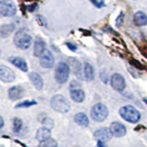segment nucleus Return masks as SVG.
I'll list each match as a JSON object with an SVG mask.
<instances>
[{"label": "nucleus", "instance_id": "obj_13", "mask_svg": "<svg viewBox=\"0 0 147 147\" xmlns=\"http://www.w3.org/2000/svg\"><path fill=\"white\" fill-rule=\"evenodd\" d=\"M29 77H30V80L31 81V83L33 84L34 87L37 90L42 89V87H43V81H42V78H41V76L39 75V74L31 72L30 74Z\"/></svg>", "mask_w": 147, "mask_h": 147}, {"label": "nucleus", "instance_id": "obj_30", "mask_svg": "<svg viewBox=\"0 0 147 147\" xmlns=\"http://www.w3.org/2000/svg\"><path fill=\"white\" fill-rule=\"evenodd\" d=\"M0 121H1V125H0V129H2L4 127V119H3V117H0Z\"/></svg>", "mask_w": 147, "mask_h": 147}, {"label": "nucleus", "instance_id": "obj_8", "mask_svg": "<svg viewBox=\"0 0 147 147\" xmlns=\"http://www.w3.org/2000/svg\"><path fill=\"white\" fill-rule=\"evenodd\" d=\"M110 84H111V86L113 88L118 92H122L126 86L123 76L119 75V74H114L111 76Z\"/></svg>", "mask_w": 147, "mask_h": 147}, {"label": "nucleus", "instance_id": "obj_16", "mask_svg": "<svg viewBox=\"0 0 147 147\" xmlns=\"http://www.w3.org/2000/svg\"><path fill=\"white\" fill-rule=\"evenodd\" d=\"M36 139L39 140L40 142L47 140L49 138H51V130L48 127H41L36 132Z\"/></svg>", "mask_w": 147, "mask_h": 147}, {"label": "nucleus", "instance_id": "obj_9", "mask_svg": "<svg viewBox=\"0 0 147 147\" xmlns=\"http://www.w3.org/2000/svg\"><path fill=\"white\" fill-rule=\"evenodd\" d=\"M16 76L10 68L5 65L0 66V79L5 83H10L15 80Z\"/></svg>", "mask_w": 147, "mask_h": 147}, {"label": "nucleus", "instance_id": "obj_4", "mask_svg": "<svg viewBox=\"0 0 147 147\" xmlns=\"http://www.w3.org/2000/svg\"><path fill=\"white\" fill-rule=\"evenodd\" d=\"M91 118L96 122H102L107 119L109 115V109L106 105L102 103H98L93 106L91 109Z\"/></svg>", "mask_w": 147, "mask_h": 147}, {"label": "nucleus", "instance_id": "obj_10", "mask_svg": "<svg viewBox=\"0 0 147 147\" xmlns=\"http://www.w3.org/2000/svg\"><path fill=\"white\" fill-rule=\"evenodd\" d=\"M40 66L43 68H52L54 65V58L50 51L46 50L40 59Z\"/></svg>", "mask_w": 147, "mask_h": 147}, {"label": "nucleus", "instance_id": "obj_21", "mask_svg": "<svg viewBox=\"0 0 147 147\" xmlns=\"http://www.w3.org/2000/svg\"><path fill=\"white\" fill-rule=\"evenodd\" d=\"M14 29H15V25L14 24H7V25H3L0 29V33H1L2 38H6V37L10 35Z\"/></svg>", "mask_w": 147, "mask_h": 147}, {"label": "nucleus", "instance_id": "obj_22", "mask_svg": "<svg viewBox=\"0 0 147 147\" xmlns=\"http://www.w3.org/2000/svg\"><path fill=\"white\" fill-rule=\"evenodd\" d=\"M23 126V122L20 118H14L13 119V131L15 133H20Z\"/></svg>", "mask_w": 147, "mask_h": 147}, {"label": "nucleus", "instance_id": "obj_12", "mask_svg": "<svg viewBox=\"0 0 147 147\" xmlns=\"http://www.w3.org/2000/svg\"><path fill=\"white\" fill-rule=\"evenodd\" d=\"M24 96V89L21 86H13L8 90V96L11 100H18Z\"/></svg>", "mask_w": 147, "mask_h": 147}, {"label": "nucleus", "instance_id": "obj_27", "mask_svg": "<svg viewBox=\"0 0 147 147\" xmlns=\"http://www.w3.org/2000/svg\"><path fill=\"white\" fill-rule=\"evenodd\" d=\"M123 13L121 12V14H119V16L118 17V18H117V21H116V25L118 26V27H119L121 25V23H122V21H123Z\"/></svg>", "mask_w": 147, "mask_h": 147}, {"label": "nucleus", "instance_id": "obj_24", "mask_svg": "<svg viewBox=\"0 0 147 147\" xmlns=\"http://www.w3.org/2000/svg\"><path fill=\"white\" fill-rule=\"evenodd\" d=\"M37 104V101L35 100H25L21 103H18L16 105V109H20V108H30L31 106H34Z\"/></svg>", "mask_w": 147, "mask_h": 147}, {"label": "nucleus", "instance_id": "obj_5", "mask_svg": "<svg viewBox=\"0 0 147 147\" xmlns=\"http://www.w3.org/2000/svg\"><path fill=\"white\" fill-rule=\"evenodd\" d=\"M70 75V68L69 65L64 62H61L55 70V79L59 84H63L65 83Z\"/></svg>", "mask_w": 147, "mask_h": 147}, {"label": "nucleus", "instance_id": "obj_26", "mask_svg": "<svg viewBox=\"0 0 147 147\" xmlns=\"http://www.w3.org/2000/svg\"><path fill=\"white\" fill-rule=\"evenodd\" d=\"M92 2L94 3L95 6H96L98 7H103L104 6V1L103 0H91Z\"/></svg>", "mask_w": 147, "mask_h": 147}, {"label": "nucleus", "instance_id": "obj_25", "mask_svg": "<svg viewBox=\"0 0 147 147\" xmlns=\"http://www.w3.org/2000/svg\"><path fill=\"white\" fill-rule=\"evenodd\" d=\"M41 123L43 124L45 127H48V128H53L54 125V121L52 118H49V117H44V119L41 121Z\"/></svg>", "mask_w": 147, "mask_h": 147}, {"label": "nucleus", "instance_id": "obj_23", "mask_svg": "<svg viewBox=\"0 0 147 147\" xmlns=\"http://www.w3.org/2000/svg\"><path fill=\"white\" fill-rule=\"evenodd\" d=\"M39 147H58L57 142L52 139V138H49L47 140L41 141L39 144Z\"/></svg>", "mask_w": 147, "mask_h": 147}, {"label": "nucleus", "instance_id": "obj_14", "mask_svg": "<svg viewBox=\"0 0 147 147\" xmlns=\"http://www.w3.org/2000/svg\"><path fill=\"white\" fill-rule=\"evenodd\" d=\"M71 98L76 103H81L85 99V92L80 88H72L70 92Z\"/></svg>", "mask_w": 147, "mask_h": 147}, {"label": "nucleus", "instance_id": "obj_3", "mask_svg": "<svg viewBox=\"0 0 147 147\" xmlns=\"http://www.w3.org/2000/svg\"><path fill=\"white\" fill-rule=\"evenodd\" d=\"M51 107L55 111L60 113H66L70 110V104L68 100L62 95H55L51 99Z\"/></svg>", "mask_w": 147, "mask_h": 147}, {"label": "nucleus", "instance_id": "obj_17", "mask_svg": "<svg viewBox=\"0 0 147 147\" xmlns=\"http://www.w3.org/2000/svg\"><path fill=\"white\" fill-rule=\"evenodd\" d=\"M9 61L11 63H13L14 65L17 66L18 69H20L23 72H28V65L27 63L24 59H22L20 57H10Z\"/></svg>", "mask_w": 147, "mask_h": 147}, {"label": "nucleus", "instance_id": "obj_2", "mask_svg": "<svg viewBox=\"0 0 147 147\" xmlns=\"http://www.w3.org/2000/svg\"><path fill=\"white\" fill-rule=\"evenodd\" d=\"M32 41V38L30 34L25 29H21L16 32L14 36V42L16 46L20 49H28L30 46Z\"/></svg>", "mask_w": 147, "mask_h": 147}, {"label": "nucleus", "instance_id": "obj_15", "mask_svg": "<svg viewBox=\"0 0 147 147\" xmlns=\"http://www.w3.org/2000/svg\"><path fill=\"white\" fill-rule=\"evenodd\" d=\"M74 121H75V122L77 124V125L82 126V127H87L89 124L88 117L83 112L76 113L75 115V117H74Z\"/></svg>", "mask_w": 147, "mask_h": 147}, {"label": "nucleus", "instance_id": "obj_6", "mask_svg": "<svg viewBox=\"0 0 147 147\" xmlns=\"http://www.w3.org/2000/svg\"><path fill=\"white\" fill-rule=\"evenodd\" d=\"M0 12L3 17H12L16 14V6L11 0H0Z\"/></svg>", "mask_w": 147, "mask_h": 147}, {"label": "nucleus", "instance_id": "obj_18", "mask_svg": "<svg viewBox=\"0 0 147 147\" xmlns=\"http://www.w3.org/2000/svg\"><path fill=\"white\" fill-rule=\"evenodd\" d=\"M46 44L40 38L36 39L34 44V55L35 56H41L46 51Z\"/></svg>", "mask_w": 147, "mask_h": 147}, {"label": "nucleus", "instance_id": "obj_11", "mask_svg": "<svg viewBox=\"0 0 147 147\" xmlns=\"http://www.w3.org/2000/svg\"><path fill=\"white\" fill-rule=\"evenodd\" d=\"M110 130L112 131L113 136L117 137V138L123 137L127 132L126 127L124 126L122 123L118 122V121H114L110 124Z\"/></svg>", "mask_w": 147, "mask_h": 147}, {"label": "nucleus", "instance_id": "obj_29", "mask_svg": "<svg viewBox=\"0 0 147 147\" xmlns=\"http://www.w3.org/2000/svg\"><path fill=\"white\" fill-rule=\"evenodd\" d=\"M106 142H101V141H98V147H106Z\"/></svg>", "mask_w": 147, "mask_h": 147}, {"label": "nucleus", "instance_id": "obj_1", "mask_svg": "<svg viewBox=\"0 0 147 147\" xmlns=\"http://www.w3.org/2000/svg\"><path fill=\"white\" fill-rule=\"evenodd\" d=\"M121 117L130 123H137L141 119V114L137 109L132 107L131 105L123 106L119 110Z\"/></svg>", "mask_w": 147, "mask_h": 147}, {"label": "nucleus", "instance_id": "obj_20", "mask_svg": "<svg viewBox=\"0 0 147 147\" xmlns=\"http://www.w3.org/2000/svg\"><path fill=\"white\" fill-rule=\"evenodd\" d=\"M95 76V72H94V68L91 65L90 63H86L85 64V77L86 81H91L94 79Z\"/></svg>", "mask_w": 147, "mask_h": 147}, {"label": "nucleus", "instance_id": "obj_7", "mask_svg": "<svg viewBox=\"0 0 147 147\" xmlns=\"http://www.w3.org/2000/svg\"><path fill=\"white\" fill-rule=\"evenodd\" d=\"M112 131L110 130V128H100L98 130H96L94 132V138L96 141H101L104 142H107L112 139Z\"/></svg>", "mask_w": 147, "mask_h": 147}, {"label": "nucleus", "instance_id": "obj_28", "mask_svg": "<svg viewBox=\"0 0 147 147\" xmlns=\"http://www.w3.org/2000/svg\"><path fill=\"white\" fill-rule=\"evenodd\" d=\"M66 45H67L68 47H69V49H70L71 51H73V52H76V47L75 45H73L72 43H70V42H67V43H66Z\"/></svg>", "mask_w": 147, "mask_h": 147}, {"label": "nucleus", "instance_id": "obj_19", "mask_svg": "<svg viewBox=\"0 0 147 147\" xmlns=\"http://www.w3.org/2000/svg\"><path fill=\"white\" fill-rule=\"evenodd\" d=\"M134 23L137 26H145L147 24V15L142 11H138L134 15Z\"/></svg>", "mask_w": 147, "mask_h": 147}]
</instances>
